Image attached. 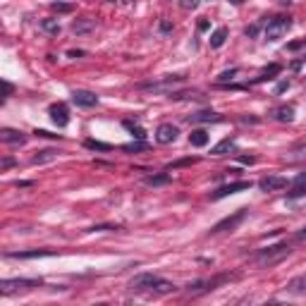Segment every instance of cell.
Returning <instances> with one entry per match:
<instances>
[{
    "instance_id": "obj_37",
    "label": "cell",
    "mask_w": 306,
    "mask_h": 306,
    "mask_svg": "<svg viewBox=\"0 0 306 306\" xmlns=\"http://www.w3.org/2000/svg\"><path fill=\"white\" fill-rule=\"evenodd\" d=\"M289 89V82H280L278 86H275V93H282V91H287Z\"/></svg>"
},
{
    "instance_id": "obj_39",
    "label": "cell",
    "mask_w": 306,
    "mask_h": 306,
    "mask_svg": "<svg viewBox=\"0 0 306 306\" xmlns=\"http://www.w3.org/2000/svg\"><path fill=\"white\" fill-rule=\"evenodd\" d=\"M12 165H15L12 158H5V161H2V170H7V167H12Z\"/></svg>"
},
{
    "instance_id": "obj_18",
    "label": "cell",
    "mask_w": 306,
    "mask_h": 306,
    "mask_svg": "<svg viewBox=\"0 0 306 306\" xmlns=\"http://www.w3.org/2000/svg\"><path fill=\"white\" fill-rule=\"evenodd\" d=\"M227 27H218L213 34H211V48H220V46H225V41H227Z\"/></svg>"
},
{
    "instance_id": "obj_23",
    "label": "cell",
    "mask_w": 306,
    "mask_h": 306,
    "mask_svg": "<svg viewBox=\"0 0 306 306\" xmlns=\"http://www.w3.org/2000/svg\"><path fill=\"white\" fill-rule=\"evenodd\" d=\"M41 29H43L46 34H60V24H57V19H51V17L41 22Z\"/></svg>"
},
{
    "instance_id": "obj_36",
    "label": "cell",
    "mask_w": 306,
    "mask_h": 306,
    "mask_svg": "<svg viewBox=\"0 0 306 306\" xmlns=\"http://www.w3.org/2000/svg\"><path fill=\"white\" fill-rule=\"evenodd\" d=\"M34 134H36V137H43V139H48V137H57V134H51V132H46V129H36Z\"/></svg>"
},
{
    "instance_id": "obj_16",
    "label": "cell",
    "mask_w": 306,
    "mask_h": 306,
    "mask_svg": "<svg viewBox=\"0 0 306 306\" xmlns=\"http://www.w3.org/2000/svg\"><path fill=\"white\" fill-rule=\"evenodd\" d=\"M270 115H273V120H278V122H292V120H294V106H280V108H275Z\"/></svg>"
},
{
    "instance_id": "obj_31",
    "label": "cell",
    "mask_w": 306,
    "mask_h": 306,
    "mask_svg": "<svg viewBox=\"0 0 306 306\" xmlns=\"http://www.w3.org/2000/svg\"><path fill=\"white\" fill-rule=\"evenodd\" d=\"M299 196H306V187H304V182H302V184H297V189H292V192L287 194V198H299Z\"/></svg>"
},
{
    "instance_id": "obj_21",
    "label": "cell",
    "mask_w": 306,
    "mask_h": 306,
    "mask_svg": "<svg viewBox=\"0 0 306 306\" xmlns=\"http://www.w3.org/2000/svg\"><path fill=\"white\" fill-rule=\"evenodd\" d=\"M189 144L196 146V148H203V146L208 144V134H206V129H194V132L189 134Z\"/></svg>"
},
{
    "instance_id": "obj_28",
    "label": "cell",
    "mask_w": 306,
    "mask_h": 306,
    "mask_svg": "<svg viewBox=\"0 0 306 306\" xmlns=\"http://www.w3.org/2000/svg\"><path fill=\"white\" fill-rule=\"evenodd\" d=\"M196 158H180V161H175V163H170L167 170H177V167H187V165H194Z\"/></svg>"
},
{
    "instance_id": "obj_12",
    "label": "cell",
    "mask_w": 306,
    "mask_h": 306,
    "mask_svg": "<svg viewBox=\"0 0 306 306\" xmlns=\"http://www.w3.org/2000/svg\"><path fill=\"white\" fill-rule=\"evenodd\" d=\"M41 256H55L51 249H31V251H10L7 258H41Z\"/></svg>"
},
{
    "instance_id": "obj_26",
    "label": "cell",
    "mask_w": 306,
    "mask_h": 306,
    "mask_svg": "<svg viewBox=\"0 0 306 306\" xmlns=\"http://www.w3.org/2000/svg\"><path fill=\"white\" fill-rule=\"evenodd\" d=\"M146 148H148V144H146V141H141V139H137L134 144H127V146H122V151H127V153H132V151L137 153V151H146Z\"/></svg>"
},
{
    "instance_id": "obj_1",
    "label": "cell",
    "mask_w": 306,
    "mask_h": 306,
    "mask_svg": "<svg viewBox=\"0 0 306 306\" xmlns=\"http://www.w3.org/2000/svg\"><path fill=\"white\" fill-rule=\"evenodd\" d=\"M289 251H292V247H289L287 242H280V244H273V247H268V249L258 251L256 258H253V263H256L258 268H270V266L280 263L282 258H287Z\"/></svg>"
},
{
    "instance_id": "obj_33",
    "label": "cell",
    "mask_w": 306,
    "mask_h": 306,
    "mask_svg": "<svg viewBox=\"0 0 306 306\" xmlns=\"http://www.w3.org/2000/svg\"><path fill=\"white\" fill-rule=\"evenodd\" d=\"M180 5H182V10H194L198 7V0H182Z\"/></svg>"
},
{
    "instance_id": "obj_6",
    "label": "cell",
    "mask_w": 306,
    "mask_h": 306,
    "mask_svg": "<svg viewBox=\"0 0 306 306\" xmlns=\"http://www.w3.org/2000/svg\"><path fill=\"white\" fill-rule=\"evenodd\" d=\"M158 275L156 273H139V275H134V278L129 280V289H134V292H146V289H151L153 292V287H156V282H158Z\"/></svg>"
},
{
    "instance_id": "obj_27",
    "label": "cell",
    "mask_w": 306,
    "mask_h": 306,
    "mask_svg": "<svg viewBox=\"0 0 306 306\" xmlns=\"http://www.w3.org/2000/svg\"><path fill=\"white\" fill-rule=\"evenodd\" d=\"M172 289H175V285L167 282V280H158L156 287H153V292H161V294H167V292H172Z\"/></svg>"
},
{
    "instance_id": "obj_30",
    "label": "cell",
    "mask_w": 306,
    "mask_h": 306,
    "mask_svg": "<svg viewBox=\"0 0 306 306\" xmlns=\"http://www.w3.org/2000/svg\"><path fill=\"white\" fill-rule=\"evenodd\" d=\"M237 72H239V70H237V67H232V70H225L223 74H220V77H218V82H220V84L230 82V79H232V77H234V74H237Z\"/></svg>"
},
{
    "instance_id": "obj_13",
    "label": "cell",
    "mask_w": 306,
    "mask_h": 306,
    "mask_svg": "<svg viewBox=\"0 0 306 306\" xmlns=\"http://www.w3.org/2000/svg\"><path fill=\"white\" fill-rule=\"evenodd\" d=\"M60 156L57 148H43V151H36V156L31 158V165H43V163H51Z\"/></svg>"
},
{
    "instance_id": "obj_5",
    "label": "cell",
    "mask_w": 306,
    "mask_h": 306,
    "mask_svg": "<svg viewBox=\"0 0 306 306\" xmlns=\"http://www.w3.org/2000/svg\"><path fill=\"white\" fill-rule=\"evenodd\" d=\"M41 280H27V278H17V280H2L0 282V292L2 294H12V292H27L38 287Z\"/></svg>"
},
{
    "instance_id": "obj_38",
    "label": "cell",
    "mask_w": 306,
    "mask_h": 306,
    "mask_svg": "<svg viewBox=\"0 0 306 306\" xmlns=\"http://www.w3.org/2000/svg\"><path fill=\"white\" fill-rule=\"evenodd\" d=\"M161 31H163V34H167V31H172V24L163 19V22H161Z\"/></svg>"
},
{
    "instance_id": "obj_34",
    "label": "cell",
    "mask_w": 306,
    "mask_h": 306,
    "mask_svg": "<svg viewBox=\"0 0 306 306\" xmlns=\"http://www.w3.org/2000/svg\"><path fill=\"white\" fill-rule=\"evenodd\" d=\"M244 34H247L249 38H253V36L258 34V24H251V27H247V29H244Z\"/></svg>"
},
{
    "instance_id": "obj_15",
    "label": "cell",
    "mask_w": 306,
    "mask_h": 306,
    "mask_svg": "<svg viewBox=\"0 0 306 306\" xmlns=\"http://www.w3.org/2000/svg\"><path fill=\"white\" fill-rule=\"evenodd\" d=\"M0 139L5 141V144H24L27 137H24L19 129H10V127H5V129H0Z\"/></svg>"
},
{
    "instance_id": "obj_11",
    "label": "cell",
    "mask_w": 306,
    "mask_h": 306,
    "mask_svg": "<svg viewBox=\"0 0 306 306\" xmlns=\"http://www.w3.org/2000/svg\"><path fill=\"white\" fill-rule=\"evenodd\" d=\"M51 120H53L55 127L62 129V127L70 125V112H67V108L62 103H55V106H51Z\"/></svg>"
},
{
    "instance_id": "obj_19",
    "label": "cell",
    "mask_w": 306,
    "mask_h": 306,
    "mask_svg": "<svg viewBox=\"0 0 306 306\" xmlns=\"http://www.w3.org/2000/svg\"><path fill=\"white\" fill-rule=\"evenodd\" d=\"M189 120H192V122H220L223 117L213 110H201V112H196V115H192Z\"/></svg>"
},
{
    "instance_id": "obj_7",
    "label": "cell",
    "mask_w": 306,
    "mask_h": 306,
    "mask_svg": "<svg viewBox=\"0 0 306 306\" xmlns=\"http://www.w3.org/2000/svg\"><path fill=\"white\" fill-rule=\"evenodd\" d=\"M72 103L79 106V108H93V106H98V96L91 93V91H84V89H74L72 91Z\"/></svg>"
},
{
    "instance_id": "obj_2",
    "label": "cell",
    "mask_w": 306,
    "mask_h": 306,
    "mask_svg": "<svg viewBox=\"0 0 306 306\" xmlns=\"http://www.w3.org/2000/svg\"><path fill=\"white\" fill-rule=\"evenodd\" d=\"M184 84V74H167L158 82L151 84H141V91H148V93H175V86Z\"/></svg>"
},
{
    "instance_id": "obj_17",
    "label": "cell",
    "mask_w": 306,
    "mask_h": 306,
    "mask_svg": "<svg viewBox=\"0 0 306 306\" xmlns=\"http://www.w3.org/2000/svg\"><path fill=\"white\" fill-rule=\"evenodd\" d=\"M93 27H96V22H93V19H89V17H82V19H74V22H72V31H74L77 36L93 31Z\"/></svg>"
},
{
    "instance_id": "obj_3",
    "label": "cell",
    "mask_w": 306,
    "mask_h": 306,
    "mask_svg": "<svg viewBox=\"0 0 306 306\" xmlns=\"http://www.w3.org/2000/svg\"><path fill=\"white\" fill-rule=\"evenodd\" d=\"M289 29H292V19L278 15V17H273V19L266 24V38H268V41H280Z\"/></svg>"
},
{
    "instance_id": "obj_35",
    "label": "cell",
    "mask_w": 306,
    "mask_h": 306,
    "mask_svg": "<svg viewBox=\"0 0 306 306\" xmlns=\"http://www.w3.org/2000/svg\"><path fill=\"white\" fill-rule=\"evenodd\" d=\"M306 46V38H302V41H294V43H289V51H299V48H304Z\"/></svg>"
},
{
    "instance_id": "obj_9",
    "label": "cell",
    "mask_w": 306,
    "mask_h": 306,
    "mask_svg": "<svg viewBox=\"0 0 306 306\" xmlns=\"http://www.w3.org/2000/svg\"><path fill=\"white\" fill-rule=\"evenodd\" d=\"M249 187H251V182H247V180H242V182H232V184H225V187H220L218 192H213V194H211V198H225V196L239 194V192H247Z\"/></svg>"
},
{
    "instance_id": "obj_46",
    "label": "cell",
    "mask_w": 306,
    "mask_h": 306,
    "mask_svg": "<svg viewBox=\"0 0 306 306\" xmlns=\"http://www.w3.org/2000/svg\"><path fill=\"white\" fill-rule=\"evenodd\" d=\"M280 5H289V2H292V0H278Z\"/></svg>"
},
{
    "instance_id": "obj_25",
    "label": "cell",
    "mask_w": 306,
    "mask_h": 306,
    "mask_svg": "<svg viewBox=\"0 0 306 306\" xmlns=\"http://www.w3.org/2000/svg\"><path fill=\"white\" fill-rule=\"evenodd\" d=\"M125 127H127V129L132 132V137H134V139H141V141H144V137H146V132L141 129L139 125H134V122H129V120H125Z\"/></svg>"
},
{
    "instance_id": "obj_40",
    "label": "cell",
    "mask_w": 306,
    "mask_h": 306,
    "mask_svg": "<svg viewBox=\"0 0 306 306\" xmlns=\"http://www.w3.org/2000/svg\"><path fill=\"white\" fill-rule=\"evenodd\" d=\"M67 55H70V57H82V55H84V51H70Z\"/></svg>"
},
{
    "instance_id": "obj_10",
    "label": "cell",
    "mask_w": 306,
    "mask_h": 306,
    "mask_svg": "<svg viewBox=\"0 0 306 306\" xmlns=\"http://www.w3.org/2000/svg\"><path fill=\"white\" fill-rule=\"evenodd\" d=\"M258 187H261V192H280V189L287 187V180L278 177V175H270V177H263L258 182Z\"/></svg>"
},
{
    "instance_id": "obj_45",
    "label": "cell",
    "mask_w": 306,
    "mask_h": 306,
    "mask_svg": "<svg viewBox=\"0 0 306 306\" xmlns=\"http://www.w3.org/2000/svg\"><path fill=\"white\" fill-rule=\"evenodd\" d=\"M230 2H232V5H242L244 0H230Z\"/></svg>"
},
{
    "instance_id": "obj_42",
    "label": "cell",
    "mask_w": 306,
    "mask_h": 306,
    "mask_svg": "<svg viewBox=\"0 0 306 306\" xmlns=\"http://www.w3.org/2000/svg\"><path fill=\"white\" fill-rule=\"evenodd\" d=\"M206 29H208V22H206V19H201V22H198V31H206Z\"/></svg>"
},
{
    "instance_id": "obj_29",
    "label": "cell",
    "mask_w": 306,
    "mask_h": 306,
    "mask_svg": "<svg viewBox=\"0 0 306 306\" xmlns=\"http://www.w3.org/2000/svg\"><path fill=\"white\" fill-rule=\"evenodd\" d=\"M146 182H148V184H167V182H170V175H153V177H148Z\"/></svg>"
},
{
    "instance_id": "obj_22",
    "label": "cell",
    "mask_w": 306,
    "mask_h": 306,
    "mask_svg": "<svg viewBox=\"0 0 306 306\" xmlns=\"http://www.w3.org/2000/svg\"><path fill=\"white\" fill-rule=\"evenodd\" d=\"M84 146L91 148V151H110L112 148L110 144H103V141H96V139H86L84 141Z\"/></svg>"
},
{
    "instance_id": "obj_24",
    "label": "cell",
    "mask_w": 306,
    "mask_h": 306,
    "mask_svg": "<svg viewBox=\"0 0 306 306\" xmlns=\"http://www.w3.org/2000/svg\"><path fill=\"white\" fill-rule=\"evenodd\" d=\"M280 70H282L280 65H270V67H266V70H263V74H261V77H258L256 82H266V79H273L275 74H280Z\"/></svg>"
},
{
    "instance_id": "obj_32",
    "label": "cell",
    "mask_w": 306,
    "mask_h": 306,
    "mask_svg": "<svg viewBox=\"0 0 306 306\" xmlns=\"http://www.w3.org/2000/svg\"><path fill=\"white\" fill-rule=\"evenodd\" d=\"M53 10L55 12H72V5H67V2H53Z\"/></svg>"
},
{
    "instance_id": "obj_20",
    "label": "cell",
    "mask_w": 306,
    "mask_h": 306,
    "mask_svg": "<svg viewBox=\"0 0 306 306\" xmlns=\"http://www.w3.org/2000/svg\"><path fill=\"white\" fill-rule=\"evenodd\" d=\"M232 151H234V139H223L220 144H216L211 148L213 156H225V153H232Z\"/></svg>"
},
{
    "instance_id": "obj_41",
    "label": "cell",
    "mask_w": 306,
    "mask_h": 306,
    "mask_svg": "<svg viewBox=\"0 0 306 306\" xmlns=\"http://www.w3.org/2000/svg\"><path fill=\"white\" fill-rule=\"evenodd\" d=\"M242 163H256V158L253 156H242Z\"/></svg>"
},
{
    "instance_id": "obj_8",
    "label": "cell",
    "mask_w": 306,
    "mask_h": 306,
    "mask_svg": "<svg viewBox=\"0 0 306 306\" xmlns=\"http://www.w3.org/2000/svg\"><path fill=\"white\" fill-rule=\"evenodd\" d=\"M180 137V129L175 127V125H170V122H163L158 129H156V141L158 144H175Z\"/></svg>"
},
{
    "instance_id": "obj_4",
    "label": "cell",
    "mask_w": 306,
    "mask_h": 306,
    "mask_svg": "<svg viewBox=\"0 0 306 306\" xmlns=\"http://www.w3.org/2000/svg\"><path fill=\"white\" fill-rule=\"evenodd\" d=\"M247 208H239V211H234L232 216H227V218H223L220 223L213 225V230H211V234H220V232H232V230H237L239 225L244 223V218H247Z\"/></svg>"
},
{
    "instance_id": "obj_43",
    "label": "cell",
    "mask_w": 306,
    "mask_h": 306,
    "mask_svg": "<svg viewBox=\"0 0 306 306\" xmlns=\"http://www.w3.org/2000/svg\"><path fill=\"white\" fill-rule=\"evenodd\" d=\"M10 93H12V84H7V82H5V98H7Z\"/></svg>"
},
{
    "instance_id": "obj_44",
    "label": "cell",
    "mask_w": 306,
    "mask_h": 306,
    "mask_svg": "<svg viewBox=\"0 0 306 306\" xmlns=\"http://www.w3.org/2000/svg\"><path fill=\"white\" fill-rule=\"evenodd\" d=\"M299 239H306V227L302 230V232H299Z\"/></svg>"
},
{
    "instance_id": "obj_14",
    "label": "cell",
    "mask_w": 306,
    "mask_h": 306,
    "mask_svg": "<svg viewBox=\"0 0 306 306\" xmlns=\"http://www.w3.org/2000/svg\"><path fill=\"white\" fill-rule=\"evenodd\" d=\"M285 289H287L289 294H306V273H304V275L292 278L287 285H285Z\"/></svg>"
}]
</instances>
